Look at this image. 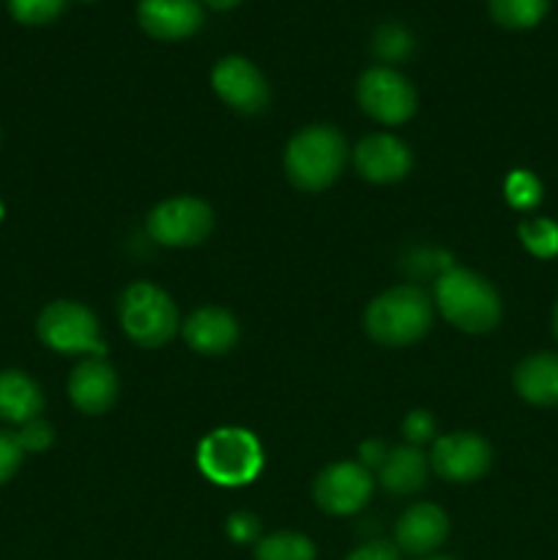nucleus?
Listing matches in <instances>:
<instances>
[{"label": "nucleus", "mask_w": 558, "mask_h": 560, "mask_svg": "<svg viewBox=\"0 0 558 560\" xmlns=\"http://www.w3.org/2000/svg\"><path fill=\"white\" fill-rule=\"evenodd\" d=\"M403 430L410 443H425L430 441V435L435 432V421H432L430 413H425V410H414V413H408V419H405Z\"/></svg>", "instance_id": "nucleus-28"}, {"label": "nucleus", "mask_w": 558, "mask_h": 560, "mask_svg": "<svg viewBox=\"0 0 558 560\" xmlns=\"http://www.w3.org/2000/svg\"><path fill=\"white\" fill-rule=\"evenodd\" d=\"M520 238H523L525 249H528L531 255H558V224L547 222V219H534V222L520 224Z\"/></svg>", "instance_id": "nucleus-22"}, {"label": "nucleus", "mask_w": 558, "mask_h": 560, "mask_svg": "<svg viewBox=\"0 0 558 560\" xmlns=\"http://www.w3.org/2000/svg\"><path fill=\"white\" fill-rule=\"evenodd\" d=\"M120 326L142 348H159L178 326L175 304L156 284L137 282L120 295Z\"/></svg>", "instance_id": "nucleus-5"}, {"label": "nucleus", "mask_w": 558, "mask_h": 560, "mask_svg": "<svg viewBox=\"0 0 558 560\" xmlns=\"http://www.w3.org/2000/svg\"><path fill=\"white\" fill-rule=\"evenodd\" d=\"M44 408L42 388L20 370H0V419L9 424H27Z\"/></svg>", "instance_id": "nucleus-17"}, {"label": "nucleus", "mask_w": 558, "mask_h": 560, "mask_svg": "<svg viewBox=\"0 0 558 560\" xmlns=\"http://www.w3.org/2000/svg\"><path fill=\"white\" fill-rule=\"evenodd\" d=\"M514 388L534 405L558 402V355L539 353L525 359L514 372Z\"/></svg>", "instance_id": "nucleus-18"}, {"label": "nucleus", "mask_w": 558, "mask_h": 560, "mask_svg": "<svg viewBox=\"0 0 558 560\" xmlns=\"http://www.w3.org/2000/svg\"><path fill=\"white\" fill-rule=\"evenodd\" d=\"M432 468L446 481H474L490 468V446L474 432L443 435L432 448Z\"/></svg>", "instance_id": "nucleus-11"}, {"label": "nucleus", "mask_w": 558, "mask_h": 560, "mask_svg": "<svg viewBox=\"0 0 558 560\" xmlns=\"http://www.w3.org/2000/svg\"><path fill=\"white\" fill-rule=\"evenodd\" d=\"M345 164V140L332 126H310L290 140L284 170L304 191H321L332 184Z\"/></svg>", "instance_id": "nucleus-3"}, {"label": "nucleus", "mask_w": 558, "mask_h": 560, "mask_svg": "<svg viewBox=\"0 0 558 560\" xmlns=\"http://www.w3.org/2000/svg\"><path fill=\"white\" fill-rule=\"evenodd\" d=\"M14 435L20 441L22 452H44L53 443V427L42 419H33L22 424V430L14 432Z\"/></svg>", "instance_id": "nucleus-26"}, {"label": "nucleus", "mask_w": 558, "mask_h": 560, "mask_svg": "<svg viewBox=\"0 0 558 560\" xmlns=\"http://www.w3.org/2000/svg\"><path fill=\"white\" fill-rule=\"evenodd\" d=\"M137 20L148 36L175 42L200 31L202 9L197 0H140Z\"/></svg>", "instance_id": "nucleus-12"}, {"label": "nucleus", "mask_w": 558, "mask_h": 560, "mask_svg": "<svg viewBox=\"0 0 558 560\" xmlns=\"http://www.w3.org/2000/svg\"><path fill=\"white\" fill-rule=\"evenodd\" d=\"M372 492L370 470L356 463H337L315 481V501L328 514H353Z\"/></svg>", "instance_id": "nucleus-9"}, {"label": "nucleus", "mask_w": 558, "mask_h": 560, "mask_svg": "<svg viewBox=\"0 0 558 560\" xmlns=\"http://www.w3.org/2000/svg\"><path fill=\"white\" fill-rule=\"evenodd\" d=\"M213 228L211 208L195 197H173L156 206L148 217V233L156 244L191 246L200 244Z\"/></svg>", "instance_id": "nucleus-7"}, {"label": "nucleus", "mask_w": 558, "mask_h": 560, "mask_svg": "<svg viewBox=\"0 0 558 560\" xmlns=\"http://www.w3.org/2000/svg\"><path fill=\"white\" fill-rule=\"evenodd\" d=\"M375 49L381 58H388V60H397V58H405L410 49V38L408 33L403 31V27H383L381 33H377V42H375Z\"/></svg>", "instance_id": "nucleus-25"}, {"label": "nucleus", "mask_w": 558, "mask_h": 560, "mask_svg": "<svg viewBox=\"0 0 558 560\" xmlns=\"http://www.w3.org/2000/svg\"><path fill=\"white\" fill-rule=\"evenodd\" d=\"M348 560H399V556L386 541H372V545H364L356 552H350Z\"/></svg>", "instance_id": "nucleus-30"}, {"label": "nucleus", "mask_w": 558, "mask_h": 560, "mask_svg": "<svg viewBox=\"0 0 558 560\" xmlns=\"http://www.w3.org/2000/svg\"><path fill=\"white\" fill-rule=\"evenodd\" d=\"M255 560H315V547L301 534H274L257 541Z\"/></svg>", "instance_id": "nucleus-21"}, {"label": "nucleus", "mask_w": 558, "mask_h": 560, "mask_svg": "<svg viewBox=\"0 0 558 560\" xmlns=\"http://www.w3.org/2000/svg\"><path fill=\"white\" fill-rule=\"evenodd\" d=\"M356 170L367 180L392 184V180L405 178V173L410 170V151L397 137L372 135L356 148Z\"/></svg>", "instance_id": "nucleus-13"}, {"label": "nucleus", "mask_w": 558, "mask_h": 560, "mask_svg": "<svg viewBox=\"0 0 558 560\" xmlns=\"http://www.w3.org/2000/svg\"><path fill=\"white\" fill-rule=\"evenodd\" d=\"M66 0H9V11L22 25H47L63 11Z\"/></svg>", "instance_id": "nucleus-23"}, {"label": "nucleus", "mask_w": 558, "mask_h": 560, "mask_svg": "<svg viewBox=\"0 0 558 560\" xmlns=\"http://www.w3.org/2000/svg\"><path fill=\"white\" fill-rule=\"evenodd\" d=\"M184 339L197 353H228L239 339V323L219 306H202L184 323Z\"/></svg>", "instance_id": "nucleus-15"}, {"label": "nucleus", "mask_w": 558, "mask_h": 560, "mask_svg": "<svg viewBox=\"0 0 558 560\" xmlns=\"http://www.w3.org/2000/svg\"><path fill=\"white\" fill-rule=\"evenodd\" d=\"M507 197L514 208H520V211H525V208H534L536 202L542 200L539 180H536L531 173H525V170H518V173L509 175Z\"/></svg>", "instance_id": "nucleus-24"}, {"label": "nucleus", "mask_w": 558, "mask_h": 560, "mask_svg": "<svg viewBox=\"0 0 558 560\" xmlns=\"http://www.w3.org/2000/svg\"><path fill=\"white\" fill-rule=\"evenodd\" d=\"M556 334H558V306H556Z\"/></svg>", "instance_id": "nucleus-32"}, {"label": "nucleus", "mask_w": 558, "mask_h": 560, "mask_svg": "<svg viewBox=\"0 0 558 560\" xmlns=\"http://www.w3.org/2000/svg\"><path fill=\"white\" fill-rule=\"evenodd\" d=\"M547 3L550 0H487L492 20L512 31L534 27L547 14Z\"/></svg>", "instance_id": "nucleus-20"}, {"label": "nucleus", "mask_w": 558, "mask_h": 560, "mask_svg": "<svg viewBox=\"0 0 558 560\" xmlns=\"http://www.w3.org/2000/svg\"><path fill=\"white\" fill-rule=\"evenodd\" d=\"M36 331L38 339L58 353H91L93 359L104 353L96 317L77 301H53L44 306Z\"/></svg>", "instance_id": "nucleus-6"}, {"label": "nucleus", "mask_w": 558, "mask_h": 560, "mask_svg": "<svg viewBox=\"0 0 558 560\" xmlns=\"http://www.w3.org/2000/svg\"><path fill=\"white\" fill-rule=\"evenodd\" d=\"M22 454L25 452H22L14 432L0 430V485H5V481L16 474V468H20L22 463Z\"/></svg>", "instance_id": "nucleus-27"}, {"label": "nucleus", "mask_w": 558, "mask_h": 560, "mask_svg": "<svg viewBox=\"0 0 558 560\" xmlns=\"http://www.w3.org/2000/svg\"><path fill=\"white\" fill-rule=\"evenodd\" d=\"M427 479V459L416 446H399L381 463V485L397 495L416 492Z\"/></svg>", "instance_id": "nucleus-19"}, {"label": "nucleus", "mask_w": 558, "mask_h": 560, "mask_svg": "<svg viewBox=\"0 0 558 560\" xmlns=\"http://www.w3.org/2000/svg\"><path fill=\"white\" fill-rule=\"evenodd\" d=\"M359 104L367 115L381 124H403L416 109V91L403 74L377 66L361 74Z\"/></svg>", "instance_id": "nucleus-8"}, {"label": "nucleus", "mask_w": 558, "mask_h": 560, "mask_svg": "<svg viewBox=\"0 0 558 560\" xmlns=\"http://www.w3.org/2000/svg\"><path fill=\"white\" fill-rule=\"evenodd\" d=\"M443 317L470 334L490 331L501 320V299L487 279L465 268H446L435 282Z\"/></svg>", "instance_id": "nucleus-1"}, {"label": "nucleus", "mask_w": 558, "mask_h": 560, "mask_svg": "<svg viewBox=\"0 0 558 560\" xmlns=\"http://www.w3.org/2000/svg\"><path fill=\"white\" fill-rule=\"evenodd\" d=\"M197 463H200V470L211 481L235 487L246 485V481L260 474L263 452L252 432L228 427V430L211 432L202 441L200 452H197Z\"/></svg>", "instance_id": "nucleus-4"}, {"label": "nucleus", "mask_w": 558, "mask_h": 560, "mask_svg": "<svg viewBox=\"0 0 558 560\" xmlns=\"http://www.w3.org/2000/svg\"><path fill=\"white\" fill-rule=\"evenodd\" d=\"M115 394H118V377L102 359H85L71 372L69 397L82 413H104L115 402Z\"/></svg>", "instance_id": "nucleus-14"}, {"label": "nucleus", "mask_w": 558, "mask_h": 560, "mask_svg": "<svg viewBox=\"0 0 558 560\" xmlns=\"http://www.w3.org/2000/svg\"><path fill=\"white\" fill-rule=\"evenodd\" d=\"M364 326L375 342L403 348L425 337L432 326V304L419 288H392L377 295L364 315Z\"/></svg>", "instance_id": "nucleus-2"}, {"label": "nucleus", "mask_w": 558, "mask_h": 560, "mask_svg": "<svg viewBox=\"0 0 558 560\" xmlns=\"http://www.w3.org/2000/svg\"><path fill=\"white\" fill-rule=\"evenodd\" d=\"M257 530H260V525H257V520L252 517V514H233V517L228 520V534L230 539L239 541V545H249V541L257 539Z\"/></svg>", "instance_id": "nucleus-29"}, {"label": "nucleus", "mask_w": 558, "mask_h": 560, "mask_svg": "<svg viewBox=\"0 0 558 560\" xmlns=\"http://www.w3.org/2000/svg\"><path fill=\"white\" fill-rule=\"evenodd\" d=\"M211 82L213 91L222 96V102H228L239 113H260L268 104L266 77L257 71L255 63L239 58V55L219 60L211 74Z\"/></svg>", "instance_id": "nucleus-10"}, {"label": "nucleus", "mask_w": 558, "mask_h": 560, "mask_svg": "<svg viewBox=\"0 0 558 560\" xmlns=\"http://www.w3.org/2000/svg\"><path fill=\"white\" fill-rule=\"evenodd\" d=\"M427 560H452V558H427Z\"/></svg>", "instance_id": "nucleus-33"}, {"label": "nucleus", "mask_w": 558, "mask_h": 560, "mask_svg": "<svg viewBox=\"0 0 558 560\" xmlns=\"http://www.w3.org/2000/svg\"><path fill=\"white\" fill-rule=\"evenodd\" d=\"M202 3L211 5V9H217V11H228V9H233L235 3H241V0H202Z\"/></svg>", "instance_id": "nucleus-31"}, {"label": "nucleus", "mask_w": 558, "mask_h": 560, "mask_svg": "<svg viewBox=\"0 0 558 560\" xmlns=\"http://www.w3.org/2000/svg\"><path fill=\"white\" fill-rule=\"evenodd\" d=\"M449 534V520L432 503H416L408 512L399 517L397 523V545L405 552H414V556H425L432 552L438 545H443Z\"/></svg>", "instance_id": "nucleus-16"}]
</instances>
